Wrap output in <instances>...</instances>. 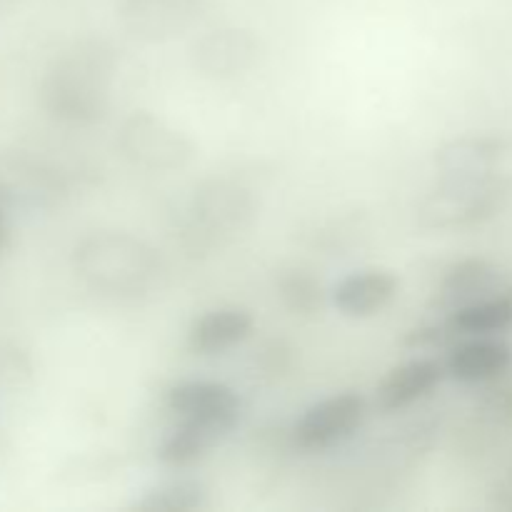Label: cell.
I'll return each instance as SVG.
<instances>
[{
    "label": "cell",
    "instance_id": "1",
    "mask_svg": "<svg viewBox=\"0 0 512 512\" xmlns=\"http://www.w3.org/2000/svg\"><path fill=\"white\" fill-rule=\"evenodd\" d=\"M118 50L103 38H80L60 50L38 85L40 108L68 128H88L105 118L110 105Z\"/></svg>",
    "mask_w": 512,
    "mask_h": 512
},
{
    "label": "cell",
    "instance_id": "2",
    "mask_svg": "<svg viewBox=\"0 0 512 512\" xmlns=\"http://www.w3.org/2000/svg\"><path fill=\"white\" fill-rule=\"evenodd\" d=\"M75 275L85 288L110 298H138L158 285L163 260L148 240L120 230L90 233L73 250Z\"/></svg>",
    "mask_w": 512,
    "mask_h": 512
},
{
    "label": "cell",
    "instance_id": "3",
    "mask_svg": "<svg viewBox=\"0 0 512 512\" xmlns=\"http://www.w3.org/2000/svg\"><path fill=\"white\" fill-rule=\"evenodd\" d=\"M258 198L233 178L203 180L180 215V240L190 253H213L253 228Z\"/></svg>",
    "mask_w": 512,
    "mask_h": 512
},
{
    "label": "cell",
    "instance_id": "4",
    "mask_svg": "<svg viewBox=\"0 0 512 512\" xmlns=\"http://www.w3.org/2000/svg\"><path fill=\"white\" fill-rule=\"evenodd\" d=\"M510 198V180L500 173L478 178H440L418 205L423 230H465L485 223L503 210Z\"/></svg>",
    "mask_w": 512,
    "mask_h": 512
},
{
    "label": "cell",
    "instance_id": "5",
    "mask_svg": "<svg viewBox=\"0 0 512 512\" xmlns=\"http://www.w3.org/2000/svg\"><path fill=\"white\" fill-rule=\"evenodd\" d=\"M115 143L120 155L133 168L150 170V173H178L195 158L193 140L148 110L130 113L120 123Z\"/></svg>",
    "mask_w": 512,
    "mask_h": 512
},
{
    "label": "cell",
    "instance_id": "6",
    "mask_svg": "<svg viewBox=\"0 0 512 512\" xmlns=\"http://www.w3.org/2000/svg\"><path fill=\"white\" fill-rule=\"evenodd\" d=\"M70 195V178L48 160L30 153H0V208L48 213Z\"/></svg>",
    "mask_w": 512,
    "mask_h": 512
},
{
    "label": "cell",
    "instance_id": "7",
    "mask_svg": "<svg viewBox=\"0 0 512 512\" xmlns=\"http://www.w3.org/2000/svg\"><path fill=\"white\" fill-rule=\"evenodd\" d=\"M208 13V0H120L118 18L140 43L160 45L193 30Z\"/></svg>",
    "mask_w": 512,
    "mask_h": 512
},
{
    "label": "cell",
    "instance_id": "8",
    "mask_svg": "<svg viewBox=\"0 0 512 512\" xmlns=\"http://www.w3.org/2000/svg\"><path fill=\"white\" fill-rule=\"evenodd\" d=\"M265 45L248 28H215L190 45V65L200 78L233 80L263 60Z\"/></svg>",
    "mask_w": 512,
    "mask_h": 512
},
{
    "label": "cell",
    "instance_id": "9",
    "mask_svg": "<svg viewBox=\"0 0 512 512\" xmlns=\"http://www.w3.org/2000/svg\"><path fill=\"white\" fill-rule=\"evenodd\" d=\"M365 398L358 393H338L310 405L293 428V440L300 450H328L343 443L365 420Z\"/></svg>",
    "mask_w": 512,
    "mask_h": 512
},
{
    "label": "cell",
    "instance_id": "10",
    "mask_svg": "<svg viewBox=\"0 0 512 512\" xmlns=\"http://www.w3.org/2000/svg\"><path fill=\"white\" fill-rule=\"evenodd\" d=\"M165 405L180 420H200L233 430L240 420V398L215 380H183L165 395Z\"/></svg>",
    "mask_w": 512,
    "mask_h": 512
},
{
    "label": "cell",
    "instance_id": "11",
    "mask_svg": "<svg viewBox=\"0 0 512 512\" xmlns=\"http://www.w3.org/2000/svg\"><path fill=\"white\" fill-rule=\"evenodd\" d=\"M510 143L498 135H468L455 138L435 150V170L440 178H478L495 173Z\"/></svg>",
    "mask_w": 512,
    "mask_h": 512
},
{
    "label": "cell",
    "instance_id": "12",
    "mask_svg": "<svg viewBox=\"0 0 512 512\" xmlns=\"http://www.w3.org/2000/svg\"><path fill=\"white\" fill-rule=\"evenodd\" d=\"M512 368V345L498 335H478L448 355L445 370L458 383H490Z\"/></svg>",
    "mask_w": 512,
    "mask_h": 512
},
{
    "label": "cell",
    "instance_id": "13",
    "mask_svg": "<svg viewBox=\"0 0 512 512\" xmlns=\"http://www.w3.org/2000/svg\"><path fill=\"white\" fill-rule=\"evenodd\" d=\"M445 370L438 360L418 358L390 370L375 388V405L383 413H398L438 388Z\"/></svg>",
    "mask_w": 512,
    "mask_h": 512
},
{
    "label": "cell",
    "instance_id": "14",
    "mask_svg": "<svg viewBox=\"0 0 512 512\" xmlns=\"http://www.w3.org/2000/svg\"><path fill=\"white\" fill-rule=\"evenodd\" d=\"M500 288V270L485 258H465L453 263L445 270L438 290H435V305L445 313L463 308V305L475 303L480 298L498 293Z\"/></svg>",
    "mask_w": 512,
    "mask_h": 512
},
{
    "label": "cell",
    "instance_id": "15",
    "mask_svg": "<svg viewBox=\"0 0 512 512\" xmlns=\"http://www.w3.org/2000/svg\"><path fill=\"white\" fill-rule=\"evenodd\" d=\"M398 288L400 280L390 270L368 268L340 280L333 290V303L348 318H370L398 295Z\"/></svg>",
    "mask_w": 512,
    "mask_h": 512
},
{
    "label": "cell",
    "instance_id": "16",
    "mask_svg": "<svg viewBox=\"0 0 512 512\" xmlns=\"http://www.w3.org/2000/svg\"><path fill=\"white\" fill-rule=\"evenodd\" d=\"M253 315L245 308H215L200 315L188 330V348L198 355H218L253 333Z\"/></svg>",
    "mask_w": 512,
    "mask_h": 512
},
{
    "label": "cell",
    "instance_id": "17",
    "mask_svg": "<svg viewBox=\"0 0 512 512\" xmlns=\"http://www.w3.org/2000/svg\"><path fill=\"white\" fill-rule=\"evenodd\" d=\"M512 328V293H493L475 303L453 310L445 323L448 335L478 338V335H498Z\"/></svg>",
    "mask_w": 512,
    "mask_h": 512
},
{
    "label": "cell",
    "instance_id": "18",
    "mask_svg": "<svg viewBox=\"0 0 512 512\" xmlns=\"http://www.w3.org/2000/svg\"><path fill=\"white\" fill-rule=\"evenodd\" d=\"M230 430L213 423H200V420H180L178 428L170 430L158 448V458L170 468H185V465L198 463L203 455H208Z\"/></svg>",
    "mask_w": 512,
    "mask_h": 512
},
{
    "label": "cell",
    "instance_id": "19",
    "mask_svg": "<svg viewBox=\"0 0 512 512\" xmlns=\"http://www.w3.org/2000/svg\"><path fill=\"white\" fill-rule=\"evenodd\" d=\"M208 505V490L198 480H168L145 490L130 510L135 512H193Z\"/></svg>",
    "mask_w": 512,
    "mask_h": 512
},
{
    "label": "cell",
    "instance_id": "20",
    "mask_svg": "<svg viewBox=\"0 0 512 512\" xmlns=\"http://www.w3.org/2000/svg\"><path fill=\"white\" fill-rule=\"evenodd\" d=\"M278 298L295 315H313L323 308V285L303 268H290L278 275Z\"/></svg>",
    "mask_w": 512,
    "mask_h": 512
},
{
    "label": "cell",
    "instance_id": "21",
    "mask_svg": "<svg viewBox=\"0 0 512 512\" xmlns=\"http://www.w3.org/2000/svg\"><path fill=\"white\" fill-rule=\"evenodd\" d=\"M33 373L35 365L28 350L13 340H0V395L23 390L33 380Z\"/></svg>",
    "mask_w": 512,
    "mask_h": 512
},
{
    "label": "cell",
    "instance_id": "22",
    "mask_svg": "<svg viewBox=\"0 0 512 512\" xmlns=\"http://www.w3.org/2000/svg\"><path fill=\"white\" fill-rule=\"evenodd\" d=\"M480 413L495 425H512V380L495 385L480 400Z\"/></svg>",
    "mask_w": 512,
    "mask_h": 512
},
{
    "label": "cell",
    "instance_id": "23",
    "mask_svg": "<svg viewBox=\"0 0 512 512\" xmlns=\"http://www.w3.org/2000/svg\"><path fill=\"white\" fill-rule=\"evenodd\" d=\"M10 240V223H8V210L0 208V253L5 250Z\"/></svg>",
    "mask_w": 512,
    "mask_h": 512
}]
</instances>
